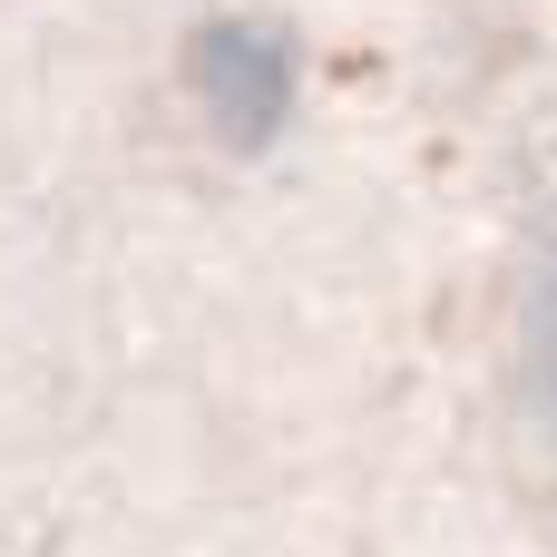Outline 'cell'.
<instances>
[{
	"instance_id": "cell-1",
	"label": "cell",
	"mask_w": 557,
	"mask_h": 557,
	"mask_svg": "<svg viewBox=\"0 0 557 557\" xmlns=\"http://www.w3.org/2000/svg\"><path fill=\"white\" fill-rule=\"evenodd\" d=\"M196 88H206V108L235 127V137H264L274 117H284V49L274 39H255V29H215V39H196Z\"/></svg>"
},
{
	"instance_id": "cell-2",
	"label": "cell",
	"mask_w": 557,
	"mask_h": 557,
	"mask_svg": "<svg viewBox=\"0 0 557 557\" xmlns=\"http://www.w3.org/2000/svg\"><path fill=\"white\" fill-rule=\"evenodd\" d=\"M529 362H539V401L557 411V225L539 245V284H529Z\"/></svg>"
}]
</instances>
